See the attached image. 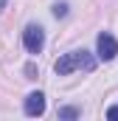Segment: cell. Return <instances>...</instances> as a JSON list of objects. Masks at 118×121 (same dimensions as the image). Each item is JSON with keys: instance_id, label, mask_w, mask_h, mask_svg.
Masks as SVG:
<instances>
[{"instance_id": "1", "label": "cell", "mask_w": 118, "mask_h": 121, "mask_svg": "<svg viewBox=\"0 0 118 121\" xmlns=\"http://www.w3.org/2000/svg\"><path fill=\"white\" fill-rule=\"evenodd\" d=\"M93 68H96V59L90 56L87 51H70L62 59H56V65H54V70L59 76H67L73 70H93Z\"/></svg>"}, {"instance_id": "2", "label": "cell", "mask_w": 118, "mask_h": 121, "mask_svg": "<svg viewBox=\"0 0 118 121\" xmlns=\"http://www.w3.org/2000/svg\"><path fill=\"white\" fill-rule=\"evenodd\" d=\"M23 45H25L28 54H39L42 45H45V34H42V28H39V26H28V28L23 31Z\"/></svg>"}, {"instance_id": "3", "label": "cell", "mask_w": 118, "mask_h": 121, "mask_svg": "<svg viewBox=\"0 0 118 121\" xmlns=\"http://www.w3.org/2000/svg\"><path fill=\"white\" fill-rule=\"evenodd\" d=\"M96 48H98V59H104V62L115 59V54H118V42H115L113 34H98Z\"/></svg>"}, {"instance_id": "4", "label": "cell", "mask_w": 118, "mask_h": 121, "mask_svg": "<svg viewBox=\"0 0 118 121\" xmlns=\"http://www.w3.org/2000/svg\"><path fill=\"white\" fill-rule=\"evenodd\" d=\"M42 113H45V96H42L39 90L28 93V96H25V116L34 118V116H42Z\"/></svg>"}, {"instance_id": "5", "label": "cell", "mask_w": 118, "mask_h": 121, "mask_svg": "<svg viewBox=\"0 0 118 121\" xmlns=\"http://www.w3.org/2000/svg\"><path fill=\"white\" fill-rule=\"evenodd\" d=\"M59 118H79V110H73V107H65V110H59Z\"/></svg>"}, {"instance_id": "6", "label": "cell", "mask_w": 118, "mask_h": 121, "mask_svg": "<svg viewBox=\"0 0 118 121\" xmlns=\"http://www.w3.org/2000/svg\"><path fill=\"white\" fill-rule=\"evenodd\" d=\"M54 14H56V17H65V14H67V3H56V6H54Z\"/></svg>"}, {"instance_id": "7", "label": "cell", "mask_w": 118, "mask_h": 121, "mask_svg": "<svg viewBox=\"0 0 118 121\" xmlns=\"http://www.w3.org/2000/svg\"><path fill=\"white\" fill-rule=\"evenodd\" d=\"M107 118H110V121H118V104H115V107H110V110H107Z\"/></svg>"}, {"instance_id": "8", "label": "cell", "mask_w": 118, "mask_h": 121, "mask_svg": "<svg viewBox=\"0 0 118 121\" xmlns=\"http://www.w3.org/2000/svg\"><path fill=\"white\" fill-rule=\"evenodd\" d=\"M3 6H6V0H0V11H3Z\"/></svg>"}]
</instances>
